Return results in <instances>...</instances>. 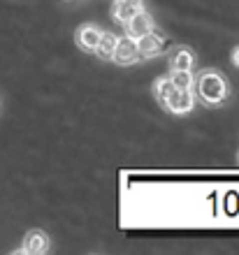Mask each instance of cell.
<instances>
[{
  "label": "cell",
  "mask_w": 239,
  "mask_h": 255,
  "mask_svg": "<svg viewBox=\"0 0 239 255\" xmlns=\"http://www.w3.org/2000/svg\"><path fill=\"white\" fill-rule=\"evenodd\" d=\"M116 42H119V37L114 33H102L100 35L98 44H95V51L93 54L98 56L100 61H112V54L114 49H116Z\"/></svg>",
  "instance_id": "30bf717a"
},
{
  "label": "cell",
  "mask_w": 239,
  "mask_h": 255,
  "mask_svg": "<svg viewBox=\"0 0 239 255\" xmlns=\"http://www.w3.org/2000/svg\"><path fill=\"white\" fill-rule=\"evenodd\" d=\"M193 93L202 105L216 107V105H223L230 98V84L219 70H202L195 77Z\"/></svg>",
  "instance_id": "6da1fadb"
},
{
  "label": "cell",
  "mask_w": 239,
  "mask_h": 255,
  "mask_svg": "<svg viewBox=\"0 0 239 255\" xmlns=\"http://www.w3.org/2000/svg\"><path fill=\"white\" fill-rule=\"evenodd\" d=\"M170 70H193L195 65V54L188 47H177L170 54Z\"/></svg>",
  "instance_id": "9c48e42d"
},
{
  "label": "cell",
  "mask_w": 239,
  "mask_h": 255,
  "mask_svg": "<svg viewBox=\"0 0 239 255\" xmlns=\"http://www.w3.org/2000/svg\"><path fill=\"white\" fill-rule=\"evenodd\" d=\"M237 160H239V153H237Z\"/></svg>",
  "instance_id": "5bb4252c"
},
{
  "label": "cell",
  "mask_w": 239,
  "mask_h": 255,
  "mask_svg": "<svg viewBox=\"0 0 239 255\" xmlns=\"http://www.w3.org/2000/svg\"><path fill=\"white\" fill-rule=\"evenodd\" d=\"M230 61H233V65H235V67H239V47L233 51V56H230Z\"/></svg>",
  "instance_id": "4fadbf2b"
},
{
  "label": "cell",
  "mask_w": 239,
  "mask_h": 255,
  "mask_svg": "<svg viewBox=\"0 0 239 255\" xmlns=\"http://www.w3.org/2000/svg\"><path fill=\"white\" fill-rule=\"evenodd\" d=\"M49 249V237L42 232V230H30L26 235V239H23V244H21V249L16 251V253H44V251Z\"/></svg>",
  "instance_id": "ba28073f"
},
{
  "label": "cell",
  "mask_w": 239,
  "mask_h": 255,
  "mask_svg": "<svg viewBox=\"0 0 239 255\" xmlns=\"http://www.w3.org/2000/svg\"><path fill=\"white\" fill-rule=\"evenodd\" d=\"M123 28H126L128 37L140 40V37H144L146 33H151V30H153V16L149 12H144V9H140V12L133 14V16L123 23Z\"/></svg>",
  "instance_id": "277c9868"
},
{
  "label": "cell",
  "mask_w": 239,
  "mask_h": 255,
  "mask_svg": "<svg viewBox=\"0 0 239 255\" xmlns=\"http://www.w3.org/2000/svg\"><path fill=\"white\" fill-rule=\"evenodd\" d=\"M100 35H102V28L95 26V23H84V26L77 28V33H74V42H77V47L81 51H86V54H93L95 51V44H98Z\"/></svg>",
  "instance_id": "5b68a950"
},
{
  "label": "cell",
  "mask_w": 239,
  "mask_h": 255,
  "mask_svg": "<svg viewBox=\"0 0 239 255\" xmlns=\"http://www.w3.org/2000/svg\"><path fill=\"white\" fill-rule=\"evenodd\" d=\"M163 51H165V40H163L160 35H156L153 30L137 40V54H140V58H144V61L156 58V56H160Z\"/></svg>",
  "instance_id": "8992f818"
},
{
  "label": "cell",
  "mask_w": 239,
  "mask_h": 255,
  "mask_svg": "<svg viewBox=\"0 0 239 255\" xmlns=\"http://www.w3.org/2000/svg\"><path fill=\"white\" fill-rule=\"evenodd\" d=\"M174 91V84L170 81V77H160V79L153 81V95H156V100L163 105V100H165L167 95Z\"/></svg>",
  "instance_id": "7c38bea8"
},
{
  "label": "cell",
  "mask_w": 239,
  "mask_h": 255,
  "mask_svg": "<svg viewBox=\"0 0 239 255\" xmlns=\"http://www.w3.org/2000/svg\"><path fill=\"white\" fill-rule=\"evenodd\" d=\"M112 61L116 65H135V63L140 61V54H137V40L133 37H119L116 42V49H114L112 54Z\"/></svg>",
  "instance_id": "3957f363"
},
{
  "label": "cell",
  "mask_w": 239,
  "mask_h": 255,
  "mask_svg": "<svg viewBox=\"0 0 239 255\" xmlns=\"http://www.w3.org/2000/svg\"><path fill=\"white\" fill-rule=\"evenodd\" d=\"M140 9H144V0H114L112 5V19L116 23H126L133 14H137Z\"/></svg>",
  "instance_id": "52a82bcc"
},
{
  "label": "cell",
  "mask_w": 239,
  "mask_h": 255,
  "mask_svg": "<svg viewBox=\"0 0 239 255\" xmlns=\"http://www.w3.org/2000/svg\"><path fill=\"white\" fill-rule=\"evenodd\" d=\"M170 81L174 84V88H181V91H193V84H195V74L193 70H170Z\"/></svg>",
  "instance_id": "8fae6325"
},
{
  "label": "cell",
  "mask_w": 239,
  "mask_h": 255,
  "mask_svg": "<svg viewBox=\"0 0 239 255\" xmlns=\"http://www.w3.org/2000/svg\"><path fill=\"white\" fill-rule=\"evenodd\" d=\"M195 102H198V98H195V93H193V91H181V88H174L172 93L163 100V107H165L170 114L181 116V114L193 112Z\"/></svg>",
  "instance_id": "7a4b0ae2"
}]
</instances>
